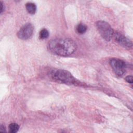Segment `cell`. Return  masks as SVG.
Listing matches in <instances>:
<instances>
[{"mask_svg":"<svg viewBox=\"0 0 133 133\" xmlns=\"http://www.w3.org/2000/svg\"><path fill=\"white\" fill-rule=\"evenodd\" d=\"M97 28L101 36L107 41H110L113 35V30L110 25L104 21H98L96 22Z\"/></svg>","mask_w":133,"mask_h":133,"instance_id":"cell-3","label":"cell"},{"mask_svg":"<svg viewBox=\"0 0 133 133\" xmlns=\"http://www.w3.org/2000/svg\"><path fill=\"white\" fill-rule=\"evenodd\" d=\"M48 47L54 54L68 56L75 51L77 45L75 42L70 38H56L49 42Z\"/></svg>","mask_w":133,"mask_h":133,"instance_id":"cell-1","label":"cell"},{"mask_svg":"<svg viewBox=\"0 0 133 133\" xmlns=\"http://www.w3.org/2000/svg\"><path fill=\"white\" fill-rule=\"evenodd\" d=\"M19 129V125L16 123H11L9 125V132L11 133H15L18 131Z\"/></svg>","mask_w":133,"mask_h":133,"instance_id":"cell-9","label":"cell"},{"mask_svg":"<svg viewBox=\"0 0 133 133\" xmlns=\"http://www.w3.org/2000/svg\"><path fill=\"white\" fill-rule=\"evenodd\" d=\"M115 41L122 46L129 48L132 47V42L128 38L119 33H116L114 35Z\"/></svg>","mask_w":133,"mask_h":133,"instance_id":"cell-6","label":"cell"},{"mask_svg":"<svg viewBox=\"0 0 133 133\" xmlns=\"http://www.w3.org/2000/svg\"><path fill=\"white\" fill-rule=\"evenodd\" d=\"M87 30V26L83 24L80 23L77 25L76 31L79 34H84Z\"/></svg>","mask_w":133,"mask_h":133,"instance_id":"cell-8","label":"cell"},{"mask_svg":"<svg viewBox=\"0 0 133 133\" xmlns=\"http://www.w3.org/2000/svg\"><path fill=\"white\" fill-rule=\"evenodd\" d=\"M0 131H1V132H6V129H5V126H3V125H1V127H0Z\"/></svg>","mask_w":133,"mask_h":133,"instance_id":"cell-12","label":"cell"},{"mask_svg":"<svg viewBox=\"0 0 133 133\" xmlns=\"http://www.w3.org/2000/svg\"><path fill=\"white\" fill-rule=\"evenodd\" d=\"M34 27L30 23H27L23 25L17 33L18 37L21 39H27L29 38L33 34Z\"/></svg>","mask_w":133,"mask_h":133,"instance_id":"cell-5","label":"cell"},{"mask_svg":"<svg viewBox=\"0 0 133 133\" xmlns=\"http://www.w3.org/2000/svg\"><path fill=\"white\" fill-rule=\"evenodd\" d=\"M110 64L115 74L118 76L123 75L126 71V64L122 60L117 58H112L110 60Z\"/></svg>","mask_w":133,"mask_h":133,"instance_id":"cell-4","label":"cell"},{"mask_svg":"<svg viewBox=\"0 0 133 133\" xmlns=\"http://www.w3.org/2000/svg\"><path fill=\"white\" fill-rule=\"evenodd\" d=\"M51 76L53 79L66 84H74L75 78L68 71L64 70H54L51 72Z\"/></svg>","mask_w":133,"mask_h":133,"instance_id":"cell-2","label":"cell"},{"mask_svg":"<svg viewBox=\"0 0 133 133\" xmlns=\"http://www.w3.org/2000/svg\"><path fill=\"white\" fill-rule=\"evenodd\" d=\"M49 36V32L48 30L46 29H43L42 30H41L39 34V38L41 39H44L47 38Z\"/></svg>","mask_w":133,"mask_h":133,"instance_id":"cell-10","label":"cell"},{"mask_svg":"<svg viewBox=\"0 0 133 133\" xmlns=\"http://www.w3.org/2000/svg\"><path fill=\"white\" fill-rule=\"evenodd\" d=\"M125 80L129 83L132 84V76L131 75L127 76L125 77Z\"/></svg>","mask_w":133,"mask_h":133,"instance_id":"cell-11","label":"cell"},{"mask_svg":"<svg viewBox=\"0 0 133 133\" xmlns=\"http://www.w3.org/2000/svg\"><path fill=\"white\" fill-rule=\"evenodd\" d=\"M25 8L27 11L31 15H33L35 13L36 10V5L32 3H28L25 5Z\"/></svg>","mask_w":133,"mask_h":133,"instance_id":"cell-7","label":"cell"},{"mask_svg":"<svg viewBox=\"0 0 133 133\" xmlns=\"http://www.w3.org/2000/svg\"><path fill=\"white\" fill-rule=\"evenodd\" d=\"M0 5H1V13H2V12L3 11V9H4V7H3V5L2 2H0Z\"/></svg>","mask_w":133,"mask_h":133,"instance_id":"cell-13","label":"cell"}]
</instances>
